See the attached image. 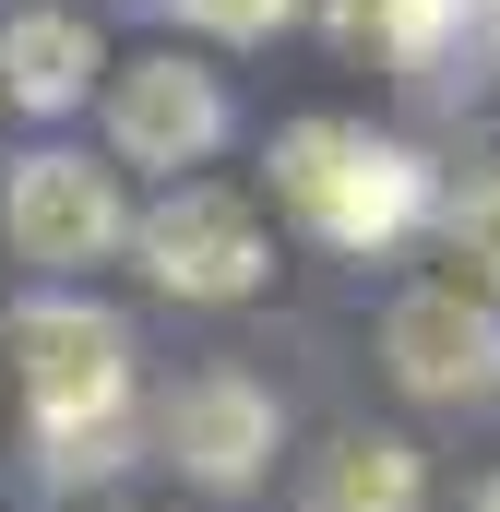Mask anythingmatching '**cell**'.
<instances>
[{
  "mask_svg": "<svg viewBox=\"0 0 500 512\" xmlns=\"http://www.w3.org/2000/svg\"><path fill=\"white\" fill-rule=\"evenodd\" d=\"M274 203L334 251H393L429 215V167L405 143H381L370 120H298L274 131Z\"/></svg>",
  "mask_w": 500,
  "mask_h": 512,
  "instance_id": "6da1fadb",
  "label": "cell"
},
{
  "mask_svg": "<svg viewBox=\"0 0 500 512\" xmlns=\"http://www.w3.org/2000/svg\"><path fill=\"white\" fill-rule=\"evenodd\" d=\"M12 370L36 393V429H48V477L84 465V441L108 453L120 441V393H131V322L96 298H36L12 322ZM96 477V465H84Z\"/></svg>",
  "mask_w": 500,
  "mask_h": 512,
  "instance_id": "7a4b0ae2",
  "label": "cell"
},
{
  "mask_svg": "<svg viewBox=\"0 0 500 512\" xmlns=\"http://www.w3.org/2000/svg\"><path fill=\"white\" fill-rule=\"evenodd\" d=\"M131 251H143V274H155L167 298H250L262 262H274V239H262V215H250L239 191L179 179V191L131 227Z\"/></svg>",
  "mask_w": 500,
  "mask_h": 512,
  "instance_id": "3957f363",
  "label": "cell"
},
{
  "mask_svg": "<svg viewBox=\"0 0 500 512\" xmlns=\"http://www.w3.org/2000/svg\"><path fill=\"white\" fill-rule=\"evenodd\" d=\"M108 131H120L131 167H203L215 143H227V96H215V72L203 60H179V48H155V60H131L108 72Z\"/></svg>",
  "mask_w": 500,
  "mask_h": 512,
  "instance_id": "277c9868",
  "label": "cell"
},
{
  "mask_svg": "<svg viewBox=\"0 0 500 512\" xmlns=\"http://www.w3.org/2000/svg\"><path fill=\"white\" fill-rule=\"evenodd\" d=\"M167 453H179V477H203V489H250L262 465H274V441H286V405L250 382V370H191V382L167 393Z\"/></svg>",
  "mask_w": 500,
  "mask_h": 512,
  "instance_id": "5b68a950",
  "label": "cell"
},
{
  "mask_svg": "<svg viewBox=\"0 0 500 512\" xmlns=\"http://www.w3.org/2000/svg\"><path fill=\"white\" fill-rule=\"evenodd\" d=\"M346 48H381L417 84H489L500 72V0H334Z\"/></svg>",
  "mask_w": 500,
  "mask_h": 512,
  "instance_id": "8992f818",
  "label": "cell"
},
{
  "mask_svg": "<svg viewBox=\"0 0 500 512\" xmlns=\"http://www.w3.org/2000/svg\"><path fill=\"white\" fill-rule=\"evenodd\" d=\"M120 239H131V215H120L108 167H84V155H24L12 167V251L24 262L72 274V262H108Z\"/></svg>",
  "mask_w": 500,
  "mask_h": 512,
  "instance_id": "52a82bcc",
  "label": "cell"
},
{
  "mask_svg": "<svg viewBox=\"0 0 500 512\" xmlns=\"http://www.w3.org/2000/svg\"><path fill=\"white\" fill-rule=\"evenodd\" d=\"M381 358H393L405 393L453 405V393H489L500 382V322L465 298V286H405V298L381 310Z\"/></svg>",
  "mask_w": 500,
  "mask_h": 512,
  "instance_id": "ba28073f",
  "label": "cell"
},
{
  "mask_svg": "<svg viewBox=\"0 0 500 512\" xmlns=\"http://www.w3.org/2000/svg\"><path fill=\"white\" fill-rule=\"evenodd\" d=\"M96 72H108V48H96L84 12H12V24H0V96H12V108L48 120V108H72Z\"/></svg>",
  "mask_w": 500,
  "mask_h": 512,
  "instance_id": "9c48e42d",
  "label": "cell"
},
{
  "mask_svg": "<svg viewBox=\"0 0 500 512\" xmlns=\"http://www.w3.org/2000/svg\"><path fill=\"white\" fill-rule=\"evenodd\" d=\"M417 501H429V465H417V441H393V429L322 441V453H310V489H298V512H417Z\"/></svg>",
  "mask_w": 500,
  "mask_h": 512,
  "instance_id": "30bf717a",
  "label": "cell"
},
{
  "mask_svg": "<svg viewBox=\"0 0 500 512\" xmlns=\"http://www.w3.org/2000/svg\"><path fill=\"white\" fill-rule=\"evenodd\" d=\"M179 12H191L203 36H274V24H286L298 0H179Z\"/></svg>",
  "mask_w": 500,
  "mask_h": 512,
  "instance_id": "8fae6325",
  "label": "cell"
},
{
  "mask_svg": "<svg viewBox=\"0 0 500 512\" xmlns=\"http://www.w3.org/2000/svg\"><path fill=\"white\" fill-rule=\"evenodd\" d=\"M477 512H500V477H477Z\"/></svg>",
  "mask_w": 500,
  "mask_h": 512,
  "instance_id": "7c38bea8",
  "label": "cell"
}]
</instances>
